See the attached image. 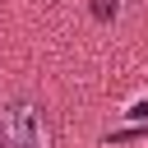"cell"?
Listing matches in <instances>:
<instances>
[{"mask_svg": "<svg viewBox=\"0 0 148 148\" xmlns=\"http://www.w3.org/2000/svg\"><path fill=\"white\" fill-rule=\"evenodd\" d=\"M5 148H51V120L37 102H9L0 111Z\"/></svg>", "mask_w": 148, "mask_h": 148, "instance_id": "cell-1", "label": "cell"}, {"mask_svg": "<svg viewBox=\"0 0 148 148\" xmlns=\"http://www.w3.org/2000/svg\"><path fill=\"white\" fill-rule=\"evenodd\" d=\"M0 143H5V134H0Z\"/></svg>", "mask_w": 148, "mask_h": 148, "instance_id": "cell-4", "label": "cell"}, {"mask_svg": "<svg viewBox=\"0 0 148 148\" xmlns=\"http://www.w3.org/2000/svg\"><path fill=\"white\" fill-rule=\"evenodd\" d=\"M130 116H134V120H148V102H134V106H130Z\"/></svg>", "mask_w": 148, "mask_h": 148, "instance_id": "cell-3", "label": "cell"}, {"mask_svg": "<svg viewBox=\"0 0 148 148\" xmlns=\"http://www.w3.org/2000/svg\"><path fill=\"white\" fill-rule=\"evenodd\" d=\"M88 9H92V18H97V23H111L120 5H116V0H88Z\"/></svg>", "mask_w": 148, "mask_h": 148, "instance_id": "cell-2", "label": "cell"}]
</instances>
